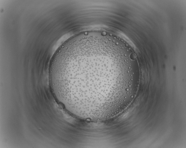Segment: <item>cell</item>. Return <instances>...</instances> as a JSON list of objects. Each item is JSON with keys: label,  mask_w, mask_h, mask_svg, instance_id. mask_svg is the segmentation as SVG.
I'll return each mask as SVG.
<instances>
[{"label": "cell", "mask_w": 186, "mask_h": 148, "mask_svg": "<svg viewBox=\"0 0 186 148\" xmlns=\"http://www.w3.org/2000/svg\"><path fill=\"white\" fill-rule=\"evenodd\" d=\"M50 76L60 99L88 110L104 109L117 100L126 76L120 50L88 41L64 48L54 57Z\"/></svg>", "instance_id": "6da1fadb"}]
</instances>
